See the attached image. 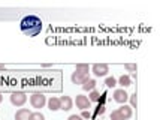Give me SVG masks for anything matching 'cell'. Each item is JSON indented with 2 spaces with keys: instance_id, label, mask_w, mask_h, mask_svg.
I'll use <instances>...</instances> for the list:
<instances>
[{
  "instance_id": "3",
  "label": "cell",
  "mask_w": 160,
  "mask_h": 120,
  "mask_svg": "<svg viewBox=\"0 0 160 120\" xmlns=\"http://www.w3.org/2000/svg\"><path fill=\"white\" fill-rule=\"evenodd\" d=\"M27 101V95L24 92H14L11 95V102L15 107H22Z\"/></svg>"
},
{
  "instance_id": "9",
  "label": "cell",
  "mask_w": 160,
  "mask_h": 120,
  "mask_svg": "<svg viewBox=\"0 0 160 120\" xmlns=\"http://www.w3.org/2000/svg\"><path fill=\"white\" fill-rule=\"evenodd\" d=\"M32 111L28 108H20L17 113H15V120H28Z\"/></svg>"
},
{
  "instance_id": "17",
  "label": "cell",
  "mask_w": 160,
  "mask_h": 120,
  "mask_svg": "<svg viewBox=\"0 0 160 120\" xmlns=\"http://www.w3.org/2000/svg\"><path fill=\"white\" fill-rule=\"evenodd\" d=\"M28 120H45V117H43L42 113H32L30 117H28Z\"/></svg>"
},
{
  "instance_id": "5",
  "label": "cell",
  "mask_w": 160,
  "mask_h": 120,
  "mask_svg": "<svg viewBox=\"0 0 160 120\" xmlns=\"http://www.w3.org/2000/svg\"><path fill=\"white\" fill-rule=\"evenodd\" d=\"M91 72H93L96 77H105V75L109 72V68H108V65H105V63H96V65H93Z\"/></svg>"
},
{
  "instance_id": "19",
  "label": "cell",
  "mask_w": 160,
  "mask_h": 120,
  "mask_svg": "<svg viewBox=\"0 0 160 120\" xmlns=\"http://www.w3.org/2000/svg\"><path fill=\"white\" fill-rule=\"evenodd\" d=\"M124 68H126V69H127V71L133 72V74L136 72V65H132V63H126V65H124Z\"/></svg>"
},
{
  "instance_id": "22",
  "label": "cell",
  "mask_w": 160,
  "mask_h": 120,
  "mask_svg": "<svg viewBox=\"0 0 160 120\" xmlns=\"http://www.w3.org/2000/svg\"><path fill=\"white\" fill-rule=\"evenodd\" d=\"M81 117H82V119H90V117H91V113L88 111V110H85V111H82Z\"/></svg>"
},
{
  "instance_id": "20",
  "label": "cell",
  "mask_w": 160,
  "mask_h": 120,
  "mask_svg": "<svg viewBox=\"0 0 160 120\" xmlns=\"http://www.w3.org/2000/svg\"><path fill=\"white\" fill-rule=\"evenodd\" d=\"M105 105H99L98 108H96V116H102V114H105Z\"/></svg>"
},
{
  "instance_id": "11",
  "label": "cell",
  "mask_w": 160,
  "mask_h": 120,
  "mask_svg": "<svg viewBox=\"0 0 160 120\" xmlns=\"http://www.w3.org/2000/svg\"><path fill=\"white\" fill-rule=\"evenodd\" d=\"M48 108L51 110V111H58V110H60V99L56 98V96L49 98V101H48Z\"/></svg>"
},
{
  "instance_id": "18",
  "label": "cell",
  "mask_w": 160,
  "mask_h": 120,
  "mask_svg": "<svg viewBox=\"0 0 160 120\" xmlns=\"http://www.w3.org/2000/svg\"><path fill=\"white\" fill-rule=\"evenodd\" d=\"M111 120H124V119H123V116L118 113V110H115V111L111 113Z\"/></svg>"
},
{
  "instance_id": "13",
  "label": "cell",
  "mask_w": 160,
  "mask_h": 120,
  "mask_svg": "<svg viewBox=\"0 0 160 120\" xmlns=\"http://www.w3.org/2000/svg\"><path fill=\"white\" fill-rule=\"evenodd\" d=\"M75 71L79 72V74H82V75H90V68H88V65H85V63L77 65V69H75Z\"/></svg>"
},
{
  "instance_id": "12",
  "label": "cell",
  "mask_w": 160,
  "mask_h": 120,
  "mask_svg": "<svg viewBox=\"0 0 160 120\" xmlns=\"http://www.w3.org/2000/svg\"><path fill=\"white\" fill-rule=\"evenodd\" d=\"M96 80H93V78H88L87 81H84V84H82V89L85 90V92H91V90H94L96 89Z\"/></svg>"
},
{
  "instance_id": "21",
  "label": "cell",
  "mask_w": 160,
  "mask_h": 120,
  "mask_svg": "<svg viewBox=\"0 0 160 120\" xmlns=\"http://www.w3.org/2000/svg\"><path fill=\"white\" fill-rule=\"evenodd\" d=\"M129 99H130L132 108H135V107H136V95H132V96H129Z\"/></svg>"
},
{
  "instance_id": "24",
  "label": "cell",
  "mask_w": 160,
  "mask_h": 120,
  "mask_svg": "<svg viewBox=\"0 0 160 120\" xmlns=\"http://www.w3.org/2000/svg\"><path fill=\"white\" fill-rule=\"evenodd\" d=\"M5 68H6L5 65H0V69H5Z\"/></svg>"
},
{
  "instance_id": "7",
  "label": "cell",
  "mask_w": 160,
  "mask_h": 120,
  "mask_svg": "<svg viewBox=\"0 0 160 120\" xmlns=\"http://www.w3.org/2000/svg\"><path fill=\"white\" fill-rule=\"evenodd\" d=\"M60 99V110H63V111H69L70 108H72V105H73V101H72V98L70 96H62Z\"/></svg>"
},
{
  "instance_id": "6",
  "label": "cell",
  "mask_w": 160,
  "mask_h": 120,
  "mask_svg": "<svg viewBox=\"0 0 160 120\" xmlns=\"http://www.w3.org/2000/svg\"><path fill=\"white\" fill-rule=\"evenodd\" d=\"M127 99H129V95H127V92H126L124 89H117V90L114 92V101H115V102L124 105L126 102H127Z\"/></svg>"
},
{
  "instance_id": "25",
  "label": "cell",
  "mask_w": 160,
  "mask_h": 120,
  "mask_svg": "<svg viewBox=\"0 0 160 120\" xmlns=\"http://www.w3.org/2000/svg\"><path fill=\"white\" fill-rule=\"evenodd\" d=\"M2 101H3V96H2V93H0V104H2Z\"/></svg>"
},
{
  "instance_id": "2",
  "label": "cell",
  "mask_w": 160,
  "mask_h": 120,
  "mask_svg": "<svg viewBox=\"0 0 160 120\" xmlns=\"http://www.w3.org/2000/svg\"><path fill=\"white\" fill-rule=\"evenodd\" d=\"M30 104L33 108H43V105L47 104V98L42 95V93H35V95H32L30 96Z\"/></svg>"
},
{
  "instance_id": "23",
  "label": "cell",
  "mask_w": 160,
  "mask_h": 120,
  "mask_svg": "<svg viewBox=\"0 0 160 120\" xmlns=\"http://www.w3.org/2000/svg\"><path fill=\"white\" fill-rule=\"evenodd\" d=\"M68 120H84L81 116H77V114H73V116H70Z\"/></svg>"
},
{
  "instance_id": "10",
  "label": "cell",
  "mask_w": 160,
  "mask_h": 120,
  "mask_svg": "<svg viewBox=\"0 0 160 120\" xmlns=\"http://www.w3.org/2000/svg\"><path fill=\"white\" fill-rule=\"evenodd\" d=\"M118 113L123 116V119L127 120V119H130L132 117V114H133V110H132V107H129V105H121L118 108Z\"/></svg>"
},
{
  "instance_id": "16",
  "label": "cell",
  "mask_w": 160,
  "mask_h": 120,
  "mask_svg": "<svg viewBox=\"0 0 160 120\" xmlns=\"http://www.w3.org/2000/svg\"><path fill=\"white\" fill-rule=\"evenodd\" d=\"M105 84H106V87H115L117 86V80L114 77H108L105 80Z\"/></svg>"
},
{
  "instance_id": "4",
  "label": "cell",
  "mask_w": 160,
  "mask_h": 120,
  "mask_svg": "<svg viewBox=\"0 0 160 120\" xmlns=\"http://www.w3.org/2000/svg\"><path fill=\"white\" fill-rule=\"evenodd\" d=\"M75 104H77V108L82 110V111H85V110L91 108V102L88 101V98H87V96H84V95H77Z\"/></svg>"
},
{
  "instance_id": "15",
  "label": "cell",
  "mask_w": 160,
  "mask_h": 120,
  "mask_svg": "<svg viewBox=\"0 0 160 120\" xmlns=\"http://www.w3.org/2000/svg\"><path fill=\"white\" fill-rule=\"evenodd\" d=\"M88 101H90V102H99V101H100V93H99L96 89L91 90L90 95H88Z\"/></svg>"
},
{
  "instance_id": "14",
  "label": "cell",
  "mask_w": 160,
  "mask_h": 120,
  "mask_svg": "<svg viewBox=\"0 0 160 120\" xmlns=\"http://www.w3.org/2000/svg\"><path fill=\"white\" fill-rule=\"evenodd\" d=\"M118 84L124 89V87H129V86L132 84V80H130V77L129 75H121L118 80Z\"/></svg>"
},
{
  "instance_id": "1",
  "label": "cell",
  "mask_w": 160,
  "mask_h": 120,
  "mask_svg": "<svg viewBox=\"0 0 160 120\" xmlns=\"http://www.w3.org/2000/svg\"><path fill=\"white\" fill-rule=\"evenodd\" d=\"M21 30L22 33L27 36H38L42 30V21L41 18H38L35 15H28V17H24L22 21H21Z\"/></svg>"
},
{
  "instance_id": "8",
  "label": "cell",
  "mask_w": 160,
  "mask_h": 120,
  "mask_svg": "<svg viewBox=\"0 0 160 120\" xmlns=\"http://www.w3.org/2000/svg\"><path fill=\"white\" fill-rule=\"evenodd\" d=\"M88 75H82V74H79V72H73V74H72V77H70V80H72V83H73V84H81L82 86L84 84V81H87V80H88Z\"/></svg>"
}]
</instances>
